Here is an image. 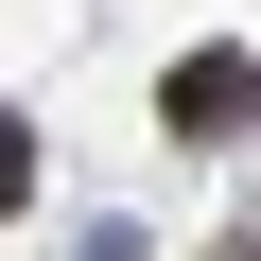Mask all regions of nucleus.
Masks as SVG:
<instances>
[{
	"label": "nucleus",
	"instance_id": "f257e3e1",
	"mask_svg": "<svg viewBox=\"0 0 261 261\" xmlns=\"http://www.w3.org/2000/svg\"><path fill=\"white\" fill-rule=\"evenodd\" d=\"M174 122H261V70H244V53H192V70H174Z\"/></svg>",
	"mask_w": 261,
	"mask_h": 261
},
{
	"label": "nucleus",
	"instance_id": "f03ea898",
	"mask_svg": "<svg viewBox=\"0 0 261 261\" xmlns=\"http://www.w3.org/2000/svg\"><path fill=\"white\" fill-rule=\"evenodd\" d=\"M18 192H35V140H18V122H0V209H18Z\"/></svg>",
	"mask_w": 261,
	"mask_h": 261
}]
</instances>
